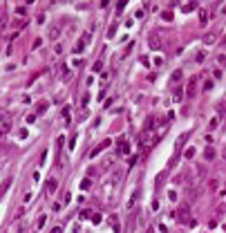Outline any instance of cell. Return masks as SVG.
<instances>
[{"instance_id":"obj_1","label":"cell","mask_w":226,"mask_h":233,"mask_svg":"<svg viewBox=\"0 0 226 233\" xmlns=\"http://www.w3.org/2000/svg\"><path fill=\"white\" fill-rule=\"evenodd\" d=\"M197 87H199V79L193 76L190 81H188V85H186V99H193V96L197 94Z\"/></svg>"},{"instance_id":"obj_2","label":"cell","mask_w":226,"mask_h":233,"mask_svg":"<svg viewBox=\"0 0 226 233\" xmlns=\"http://www.w3.org/2000/svg\"><path fill=\"white\" fill-rule=\"evenodd\" d=\"M148 45H150V50H159L161 47V36L157 34V31H152V34L148 36Z\"/></svg>"},{"instance_id":"obj_3","label":"cell","mask_w":226,"mask_h":233,"mask_svg":"<svg viewBox=\"0 0 226 233\" xmlns=\"http://www.w3.org/2000/svg\"><path fill=\"white\" fill-rule=\"evenodd\" d=\"M215 41H217V34H215V31H206V34H204V38H201V43H204V45H213Z\"/></svg>"},{"instance_id":"obj_4","label":"cell","mask_w":226,"mask_h":233,"mask_svg":"<svg viewBox=\"0 0 226 233\" xmlns=\"http://www.w3.org/2000/svg\"><path fill=\"white\" fill-rule=\"evenodd\" d=\"M110 143H112V141H110V139H105V141H101V146H96V148H94V150H92V152H90V157H96V155H99V152H101V150H103V148H110Z\"/></svg>"},{"instance_id":"obj_5","label":"cell","mask_w":226,"mask_h":233,"mask_svg":"<svg viewBox=\"0 0 226 233\" xmlns=\"http://www.w3.org/2000/svg\"><path fill=\"white\" fill-rule=\"evenodd\" d=\"M181 76H184V72H181V70H175V72L170 74V83H179Z\"/></svg>"},{"instance_id":"obj_6","label":"cell","mask_w":226,"mask_h":233,"mask_svg":"<svg viewBox=\"0 0 226 233\" xmlns=\"http://www.w3.org/2000/svg\"><path fill=\"white\" fill-rule=\"evenodd\" d=\"M110 224H112V229H114V233L121 231V224H119V218H116V215H112V218H110Z\"/></svg>"},{"instance_id":"obj_7","label":"cell","mask_w":226,"mask_h":233,"mask_svg":"<svg viewBox=\"0 0 226 233\" xmlns=\"http://www.w3.org/2000/svg\"><path fill=\"white\" fill-rule=\"evenodd\" d=\"M58 36H60L58 27H49V38H52V41H58Z\"/></svg>"},{"instance_id":"obj_8","label":"cell","mask_w":226,"mask_h":233,"mask_svg":"<svg viewBox=\"0 0 226 233\" xmlns=\"http://www.w3.org/2000/svg\"><path fill=\"white\" fill-rule=\"evenodd\" d=\"M186 139H188L186 132H184V135H179V139H177V143H175V146H177V152L181 150V146H184V141H186Z\"/></svg>"},{"instance_id":"obj_9","label":"cell","mask_w":226,"mask_h":233,"mask_svg":"<svg viewBox=\"0 0 226 233\" xmlns=\"http://www.w3.org/2000/svg\"><path fill=\"white\" fill-rule=\"evenodd\" d=\"M119 155H128V143L123 139H119Z\"/></svg>"},{"instance_id":"obj_10","label":"cell","mask_w":226,"mask_h":233,"mask_svg":"<svg viewBox=\"0 0 226 233\" xmlns=\"http://www.w3.org/2000/svg\"><path fill=\"white\" fill-rule=\"evenodd\" d=\"M45 222H47V215L43 213V215H38V220H36V226L43 229V226H45Z\"/></svg>"},{"instance_id":"obj_11","label":"cell","mask_w":226,"mask_h":233,"mask_svg":"<svg viewBox=\"0 0 226 233\" xmlns=\"http://www.w3.org/2000/svg\"><path fill=\"white\" fill-rule=\"evenodd\" d=\"M54 191H56V179H49V182H47V193L52 195Z\"/></svg>"},{"instance_id":"obj_12","label":"cell","mask_w":226,"mask_h":233,"mask_svg":"<svg viewBox=\"0 0 226 233\" xmlns=\"http://www.w3.org/2000/svg\"><path fill=\"white\" fill-rule=\"evenodd\" d=\"M204 157L206 159H215V150H213V148H206V150H204Z\"/></svg>"},{"instance_id":"obj_13","label":"cell","mask_w":226,"mask_h":233,"mask_svg":"<svg viewBox=\"0 0 226 233\" xmlns=\"http://www.w3.org/2000/svg\"><path fill=\"white\" fill-rule=\"evenodd\" d=\"M195 152H197L195 148H188V150L184 152V155H186V159H193V157H195Z\"/></svg>"},{"instance_id":"obj_14","label":"cell","mask_w":226,"mask_h":233,"mask_svg":"<svg viewBox=\"0 0 226 233\" xmlns=\"http://www.w3.org/2000/svg\"><path fill=\"white\" fill-rule=\"evenodd\" d=\"M193 9H195V5H193V2H190V5H184V7H181V11H184V14H190Z\"/></svg>"},{"instance_id":"obj_15","label":"cell","mask_w":226,"mask_h":233,"mask_svg":"<svg viewBox=\"0 0 226 233\" xmlns=\"http://www.w3.org/2000/svg\"><path fill=\"white\" fill-rule=\"evenodd\" d=\"M92 186V179L90 177H87V179H83V182H81V188H85V191H87V188H90Z\"/></svg>"},{"instance_id":"obj_16","label":"cell","mask_w":226,"mask_h":233,"mask_svg":"<svg viewBox=\"0 0 226 233\" xmlns=\"http://www.w3.org/2000/svg\"><path fill=\"white\" fill-rule=\"evenodd\" d=\"M217 63H219L222 67H226V56H224V54H219V56H217Z\"/></svg>"},{"instance_id":"obj_17","label":"cell","mask_w":226,"mask_h":233,"mask_svg":"<svg viewBox=\"0 0 226 233\" xmlns=\"http://www.w3.org/2000/svg\"><path fill=\"white\" fill-rule=\"evenodd\" d=\"M63 116H65V121H70V106L63 108Z\"/></svg>"},{"instance_id":"obj_18","label":"cell","mask_w":226,"mask_h":233,"mask_svg":"<svg viewBox=\"0 0 226 233\" xmlns=\"http://www.w3.org/2000/svg\"><path fill=\"white\" fill-rule=\"evenodd\" d=\"M204 58H206V52H199L197 54V63H204Z\"/></svg>"},{"instance_id":"obj_19","label":"cell","mask_w":226,"mask_h":233,"mask_svg":"<svg viewBox=\"0 0 226 233\" xmlns=\"http://www.w3.org/2000/svg\"><path fill=\"white\" fill-rule=\"evenodd\" d=\"M164 20H168V23L172 20V11H164Z\"/></svg>"},{"instance_id":"obj_20","label":"cell","mask_w":226,"mask_h":233,"mask_svg":"<svg viewBox=\"0 0 226 233\" xmlns=\"http://www.w3.org/2000/svg\"><path fill=\"white\" fill-rule=\"evenodd\" d=\"M161 65H164V58H161V56H157V58H155V67H161Z\"/></svg>"},{"instance_id":"obj_21","label":"cell","mask_w":226,"mask_h":233,"mask_svg":"<svg viewBox=\"0 0 226 233\" xmlns=\"http://www.w3.org/2000/svg\"><path fill=\"white\" fill-rule=\"evenodd\" d=\"M92 222H94V224L101 222V215H99V213H94V215H92Z\"/></svg>"},{"instance_id":"obj_22","label":"cell","mask_w":226,"mask_h":233,"mask_svg":"<svg viewBox=\"0 0 226 233\" xmlns=\"http://www.w3.org/2000/svg\"><path fill=\"white\" fill-rule=\"evenodd\" d=\"M217 123H219V119H217V116H213V119H211V128H217Z\"/></svg>"},{"instance_id":"obj_23","label":"cell","mask_w":226,"mask_h":233,"mask_svg":"<svg viewBox=\"0 0 226 233\" xmlns=\"http://www.w3.org/2000/svg\"><path fill=\"white\" fill-rule=\"evenodd\" d=\"M101 67H103L101 63H94V65H92V72H101Z\"/></svg>"},{"instance_id":"obj_24","label":"cell","mask_w":226,"mask_h":233,"mask_svg":"<svg viewBox=\"0 0 226 233\" xmlns=\"http://www.w3.org/2000/svg\"><path fill=\"white\" fill-rule=\"evenodd\" d=\"M81 218H83V220H85V218H92V213H90V211H87V208H85V211L81 213Z\"/></svg>"},{"instance_id":"obj_25","label":"cell","mask_w":226,"mask_h":233,"mask_svg":"<svg viewBox=\"0 0 226 233\" xmlns=\"http://www.w3.org/2000/svg\"><path fill=\"white\" fill-rule=\"evenodd\" d=\"M49 233H60V226H54V229H52Z\"/></svg>"},{"instance_id":"obj_26","label":"cell","mask_w":226,"mask_h":233,"mask_svg":"<svg viewBox=\"0 0 226 233\" xmlns=\"http://www.w3.org/2000/svg\"><path fill=\"white\" fill-rule=\"evenodd\" d=\"M219 14H226V5H222V7H219Z\"/></svg>"}]
</instances>
